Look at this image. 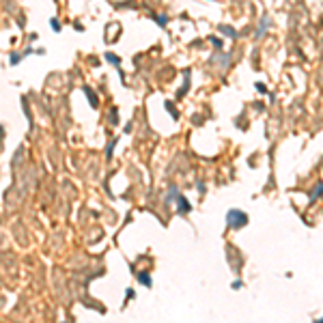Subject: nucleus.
Listing matches in <instances>:
<instances>
[{
	"mask_svg": "<svg viewBox=\"0 0 323 323\" xmlns=\"http://www.w3.org/2000/svg\"><path fill=\"white\" fill-rule=\"evenodd\" d=\"M226 222H228L230 226L239 228V226L248 224V215H246L244 211H237V209H233V211H228V218H226Z\"/></svg>",
	"mask_w": 323,
	"mask_h": 323,
	"instance_id": "f257e3e1",
	"label": "nucleus"
},
{
	"mask_svg": "<svg viewBox=\"0 0 323 323\" xmlns=\"http://www.w3.org/2000/svg\"><path fill=\"white\" fill-rule=\"evenodd\" d=\"M319 194H323V183H319V185H317V190H314V194L310 196V201H314V198H317Z\"/></svg>",
	"mask_w": 323,
	"mask_h": 323,
	"instance_id": "f03ea898",
	"label": "nucleus"
},
{
	"mask_svg": "<svg viewBox=\"0 0 323 323\" xmlns=\"http://www.w3.org/2000/svg\"><path fill=\"white\" fill-rule=\"evenodd\" d=\"M319 321H323V319H319Z\"/></svg>",
	"mask_w": 323,
	"mask_h": 323,
	"instance_id": "7ed1b4c3",
	"label": "nucleus"
}]
</instances>
